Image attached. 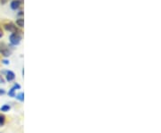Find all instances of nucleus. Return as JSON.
<instances>
[{
    "label": "nucleus",
    "instance_id": "ddd939ff",
    "mask_svg": "<svg viewBox=\"0 0 161 133\" xmlns=\"http://www.w3.org/2000/svg\"><path fill=\"white\" fill-rule=\"evenodd\" d=\"M14 87L16 88V90H21V86H20V85H19L18 83H14Z\"/></svg>",
    "mask_w": 161,
    "mask_h": 133
},
{
    "label": "nucleus",
    "instance_id": "1a4fd4ad",
    "mask_svg": "<svg viewBox=\"0 0 161 133\" xmlns=\"http://www.w3.org/2000/svg\"><path fill=\"white\" fill-rule=\"evenodd\" d=\"M15 90H16V88L13 86L11 90L8 91V96H9V97H15V95H16V94H15Z\"/></svg>",
    "mask_w": 161,
    "mask_h": 133
},
{
    "label": "nucleus",
    "instance_id": "39448f33",
    "mask_svg": "<svg viewBox=\"0 0 161 133\" xmlns=\"http://www.w3.org/2000/svg\"><path fill=\"white\" fill-rule=\"evenodd\" d=\"M5 76H6V80L9 82L13 81L15 79V74L12 71H6V73H5Z\"/></svg>",
    "mask_w": 161,
    "mask_h": 133
},
{
    "label": "nucleus",
    "instance_id": "dca6fc26",
    "mask_svg": "<svg viewBox=\"0 0 161 133\" xmlns=\"http://www.w3.org/2000/svg\"><path fill=\"white\" fill-rule=\"evenodd\" d=\"M3 36H4V31H3L2 28L0 27V38H2Z\"/></svg>",
    "mask_w": 161,
    "mask_h": 133
},
{
    "label": "nucleus",
    "instance_id": "f3484780",
    "mask_svg": "<svg viewBox=\"0 0 161 133\" xmlns=\"http://www.w3.org/2000/svg\"><path fill=\"white\" fill-rule=\"evenodd\" d=\"M2 63H3L4 64H6V65H7V64H9V61H8V60H6V59H4V60L2 61Z\"/></svg>",
    "mask_w": 161,
    "mask_h": 133
},
{
    "label": "nucleus",
    "instance_id": "6e6552de",
    "mask_svg": "<svg viewBox=\"0 0 161 133\" xmlns=\"http://www.w3.org/2000/svg\"><path fill=\"white\" fill-rule=\"evenodd\" d=\"M11 109V106L9 105H4L0 107V111L3 113H6V112H9V110Z\"/></svg>",
    "mask_w": 161,
    "mask_h": 133
},
{
    "label": "nucleus",
    "instance_id": "423d86ee",
    "mask_svg": "<svg viewBox=\"0 0 161 133\" xmlns=\"http://www.w3.org/2000/svg\"><path fill=\"white\" fill-rule=\"evenodd\" d=\"M16 25L20 28H22L24 26V18H18L16 20Z\"/></svg>",
    "mask_w": 161,
    "mask_h": 133
},
{
    "label": "nucleus",
    "instance_id": "20e7f679",
    "mask_svg": "<svg viewBox=\"0 0 161 133\" xmlns=\"http://www.w3.org/2000/svg\"><path fill=\"white\" fill-rule=\"evenodd\" d=\"M22 3H24V0H13V1L11 2V4H10V7H11L12 10L16 11L21 7Z\"/></svg>",
    "mask_w": 161,
    "mask_h": 133
},
{
    "label": "nucleus",
    "instance_id": "2eb2a0df",
    "mask_svg": "<svg viewBox=\"0 0 161 133\" xmlns=\"http://www.w3.org/2000/svg\"><path fill=\"white\" fill-rule=\"evenodd\" d=\"M5 94H6V90H2V88H0V96L5 95Z\"/></svg>",
    "mask_w": 161,
    "mask_h": 133
},
{
    "label": "nucleus",
    "instance_id": "9d476101",
    "mask_svg": "<svg viewBox=\"0 0 161 133\" xmlns=\"http://www.w3.org/2000/svg\"><path fill=\"white\" fill-rule=\"evenodd\" d=\"M15 97H16V99H18L19 101L24 102V94L22 93V92H21V93H19L18 95H15Z\"/></svg>",
    "mask_w": 161,
    "mask_h": 133
},
{
    "label": "nucleus",
    "instance_id": "f257e3e1",
    "mask_svg": "<svg viewBox=\"0 0 161 133\" xmlns=\"http://www.w3.org/2000/svg\"><path fill=\"white\" fill-rule=\"evenodd\" d=\"M22 32H18V33H12L9 37V41L12 46H18L21 38H22Z\"/></svg>",
    "mask_w": 161,
    "mask_h": 133
},
{
    "label": "nucleus",
    "instance_id": "f03ea898",
    "mask_svg": "<svg viewBox=\"0 0 161 133\" xmlns=\"http://www.w3.org/2000/svg\"><path fill=\"white\" fill-rule=\"evenodd\" d=\"M8 48L5 43H0V54L5 57H9L12 54V51Z\"/></svg>",
    "mask_w": 161,
    "mask_h": 133
},
{
    "label": "nucleus",
    "instance_id": "7ed1b4c3",
    "mask_svg": "<svg viewBox=\"0 0 161 133\" xmlns=\"http://www.w3.org/2000/svg\"><path fill=\"white\" fill-rule=\"evenodd\" d=\"M4 28H5V30H6V31H10V32H12V33H18V32H21V31L17 28V26H16L14 23H8L4 24Z\"/></svg>",
    "mask_w": 161,
    "mask_h": 133
},
{
    "label": "nucleus",
    "instance_id": "a211bd4d",
    "mask_svg": "<svg viewBox=\"0 0 161 133\" xmlns=\"http://www.w3.org/2000/svg\"><path fill=\"white\" fill-rule=\"evenodd\" d=\"M0 133H1V132H0Z\"/></svg>",
    "mask_w": 161,
    "mask_h": 133
},
{
    "label": "nucleus",
    "instance_id": "4468645a",
    "mask_svg": "<svg viewBox=\"0 0 161 133\" xmlns=\"http://www.w3.org/2000/svg\"><path fill=\"white\" fill-rule=\"evenodd\" d=\"M7 2H9V0H0V3H1V5H6Z\"/></svg>",
    "mask_w": 161,
    "mask_h": 133
},
{
    "label": "nucleus",
    "instance_id": "9b49d317",
    "mask_svg": "<svg viewBox=\"0 0 161 133\" xmlns=\"http://www.w3.org/2000/svg\"><path fill=\"white\" fill-rule=\"evenodd\" d=\"M17 16L18 18H24V11H19L17 13Z\"/></svg>",
    "mask_w": 161,
    "mask_h": 133
},
{
    "label": "nucleus",
    "instance_id": "0eeeda50",
    "mask_svg": "<svg viewBox=\"0 0 161 133\" xmlns=\"http://www.w3.org/2000/svg\"><path fill=\"white\" fill-rule=\"evenodd\" d=\"M6 117L5 115L3 114H0V127H2L6 124Z\"/></svg>",
    "mask_w": 161,
    "mask_h": 133
},
{
    "label": "nucleus",
    "instance_id": "f8f14e48",
    "mask_svg": "<svg viewBox=\"0 0 161 133\" xmlns=\"http://www.w3.org/2000/svg\"><path fill=\"white\" fill-rule=\"evenodd\" d=\"M0 83H1V84H5L6 83V80L3 78V76L1 74H0Z\"/></svg>",
    "mask_w": 161,
    "mask_h": 133
}]
</instances>
